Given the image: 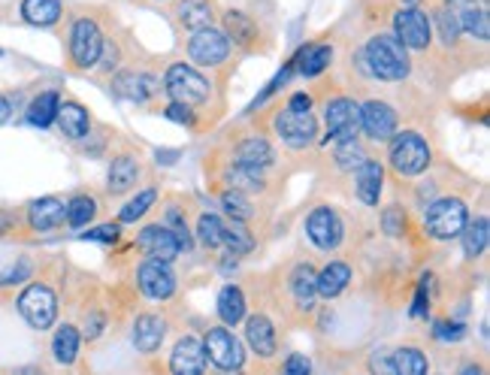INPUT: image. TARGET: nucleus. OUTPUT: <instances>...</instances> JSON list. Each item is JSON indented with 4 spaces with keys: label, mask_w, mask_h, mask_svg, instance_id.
I'll return each mask as SVG.
<instances>
[{
    "label": "nucleus",
    "mask_w": 490,
    "mask_h": 375,
    "mask_svg": "<svg viewBox=\"0 0 490 375\" xmlns=\"http://www.w3.org/2000/svg\"><path fill=\"white\" fill-rule=\"evenodd\" d=\"M179 21L191 30H203L212 21V4L209 0H182L179 4Z\"/></svg>",
    "instance_id": "f704fd0d"
},
{
    "label": "nucleus",
    "mask_w": 490,
    "mask_h": 375,
    "mask_svg": "<svg viewBox=\"0 0 490 375\" xmlns=\"http://www.w3.org/2000/svg\"><path fill=\"white\" fill-rule=\"evenodd\" d=\"M218 318L225 321L227 327H236L245 318V297H242V290L236 285L221 288V294H218Z\"/></svg>",
    "instance_id": "c756f323"
},
{
    "label": "nucleus",
    "mask_w": 490,
    "mask_h": 375,
    "mask_svg": "<svg viewBox=\"0 0 490 375\" xmlns=\"http://www.w3.org/2000/svg\"><path fill=\"white\" fill-rule=\"evenodd\" d=\"M273 160H275V151L264 136H249V140L240 143V149H236V167H242V170L249 173L264 175L266 167H273Z\"/></svg>",
    "instance_id": "6ab92c4d"
},
{
    "label": "nucleus",
    "mask_w": 490,
    "mask_h": 375,
    "mask_svg": "<svg viewBox=\"0 0 490 375\" xmlns=\"http://www.w3.org/2000/svg\"><path fill=\"white\" fill-rule=\"evenodd\" d=\"M203 355L209 357L218 370H240L242 366V346L227 327H212L203 339Z\"/></svg>",
    "instance_id": "9b49d317"
},
{
    "label": "nucleus",
    "mask_w": 490,
    "mask_h": 375,
    "mask_svg": "<svg viewBox=\"0 0 490 375\" xmlns=\"http://www.w3.org/2000/svg\"><path fill=\"white\" fill-rule=\"evenodd\" d=\"M448 6L454 10L461 30H466L470 37H478V40H487L490 19H487L485 4H478V0H448Z\"/></svg>",
    "instance_id": "f3484780"
},
{
    "label": "nucleus",
    "mask_w": 490,
    "mask_h": 375,
    "mask_svg": "<svg viewBox=\"0 0 490 375\" xmlns=\"http://www.w3.org/2000/svg\"><path fill=\"white\" fill-rule=\"evenodd\" d=\"M55 118H58L61 130H64L70 140H82V136H88L91 118H88V112H86V106H82V103H76V101L61 103Z\"/></svg>",
    "instance_id": "393cba45"
},
{
    "label": "nucleus",
    "mask_w": 490,
    "mask_h": 375,
    "mask_svg": "<svg viewBox=\"0 0 490 375\" xmlns=\"http://www.w3.org/2000/svg\"><path fill=\"white\" fill-rule=\"evenodd\" d=\"M288 110H294V112H309L312 110V97L309 94H294L288 101Z\"/></svg>",
    "instance_id": "5fc2aeb1"
},
{
    "label": "nucleus",
    "mask_w": 490,
    "mask_h": 375,
    "mask_svg": "<svg viewBox=\"0 0 490 375\" xmlns=\"http://www.w3.org/2000/svg\"><path fill=\"white\" fill-rule=\"evenodd\" d=\"M342 221L339 216L331 209V206H318L312 209V216L306 218V236L321 249V251H333L342 242Z\"/></svg>",
    "instance_id": "f8f14e48"
},
{
    "label": "nucleus",
    "mask_w": 490,
    "mask_h": 375,
    "mask_svg": "<svg viewBox=\"0 0 490 375\" xmlns=\"http://www.w3.org/2000/svg\"><path fill=\"white\" fill-rule=\"evenodd\" d=\"M52 355H55L58 363L70 366L76 357H79V330L73 324L58 327L55 339H52Z\"/></svg>",
    "instance_id": "7c9ffc66"
},
{
    "label": "nucleus",
    "mask_w": 490,
    "mask_h": 375,
    "mask_svg": "<svg viewBox=\"0 0 490 375\" xmlns=\"http://www.w3.org/2000/svg\"><path fill=\"white\" fill-rule=\"evenodd\" d=\"M28 221L34 231H55L67 221V203L61 200V197H40V200L30 203L28 209Z\"/></svg>",
    "instance_id": "a211bd4d"
},
{
    "label": "nucleus",
    "mask_w": 490,
    "mask_h": 375,
    "mask_svg": "<svg viewBox=\"0 0 490 375\" xmlns=\"http://www.w3.org/2000/svg\"><path fill=\"white\" fill-rule=\"evenodd\" d=\"M436 25H439V37L442 43L451 45L457 40V34H461V25H457V15L451 6H442V10H436Z\"/></svg>",
    "instance_id": "37998d69"
},
{
    "label": "nucleus",
    "mask_w": 490,
    "mask_h": 375,
    "mask_svg": "<svg viewBox=\"0 0 490 375\" xmlns=\"http://www.w3.org/2000/svg\"><path fill=\"white\" fill-rule=\"evenodd\" d=\"M282 375H312V363L303 355H290L282 366Z\"/></svg>",
    "instance_id": "09e8293b"
},
{
    "label": "nucleus",
    "mask_w": 490,
    "mask_h": 375,
    "mask_svg": "<svg viewBox=\"0 0 490 375\" xmlns=\"http://www.w3.org/2000/svg\"><path fill=\"white\" fill-rule=\"evenodd\" d=\"M164 333H167L164 318L140 315V318H136V324H134V346H136V351H143V355H151V351H158V346L164 342Z\"/></svg>",
    "instance_id": "5701e85b"
},
{
    "label": "nucleus",
    "mask_w": 490,
    "mask_h": 375,
    "mask_svg": "<svg viewBox=\"0 0 490 375\" xmlns=\"http://www.w3.org/2000/svg\"><path fill=\"white\" fill-rule=\"evenodd\" d=\"M158 88H160L158 79L149 73H121L116 79V94L127 97V101H136V103L149 101Z\"/></svg>",
    "instance_id": "b1692460"
},
{
    "label": "nucleus",
    "mask_w": 490,
    "mask_h": 375,
    "mask_svg": "<svg viewBox=\"0 0 490 375\" xmlns=\"http://www.w3.org/2000/svg\"><path fill=\"white\" fill-rule=\"evenodd\" d=\"M331 61H333V49H331V45H306V49L297 52V58L290 61V67L312 79V76L324 73L327 67H331Z\"/></svg>",
    "instance_id": "a878e982"
},
{
    "label": "nucleus",
    "mask_w": 490,
    "mask_h": 375,
    "mask_svg": "<svg viewBox=\"0 0 490 375\" xmlns=\"http://www.w3.org/2000/svg\"><path fill=\"white\" fill-rule=\"evenodd\" d=\"M394 37L405 49H427L433 40L430 19L415 6H403V10L394 12Z\"/></svg>",
    "instance_id": "9d476101"
},
{
    "label": "nucleus",
    "mask_w": 490,
    "mask_h": 375,
    "mask_svg": "<svg viewBox=\"0 0 490 375\" xmlns=\"http://www.w3.org/2000/svg\"><path fill=\"white\" fill-rule=\"evenodd\" d=\"M103 55V34L97 21L79 19L70 28V58L76 67H94Z\"/></svg>",
    "instance_id": "0eeeda50"
},
{
    "label": "nucleus",
    "mask_w": 490,
    "mask_h": 375,
    "mask_svg": "<svg viewBox=\"0 0 490 375\" xmlns=\"http://www.w3.org/2000/svg\"><path fill=\"white\" fill-rule=\"evenodd\" d=\"M390 167L400 175H418L430 167V145L415 130L390 136Z\"/></svg>",
    "instance_id": "f03ea898"
},
{
    "label": "nucleus",
    "mask_w": 490,
    "mask_h": 375,
    "mask_svg": "<svg viewBox=\"0 0 490 375\" xmlns=\"http://www.w3.org/2000/svg\"><path fill=\"white\" fill-rule=\"evenodd\" d=\"M19 312L34 330H49L58 315V297L45 285H28L19 297Z\"/></svg>",
    "instance_id": "39448f33"
},
{
    "label": "nucleus",
    "mask_w": 490,
    "mask_h": 375,
    "mask_svg": "<svg viewBox=\"0 0 490 375\" xmlns=\"http://www.w3.org/2000/svg\"><path fill=\"white\" fill-rule=\"evenodd\" d=\"M136 246H140L149 260H158V264H170L179 255V242H176V236L167 231L164 224H149L143 227L140 236H136Z\"/></svg>",
    "instance_id": "4468645a"
},
{
    "label": "nucleus",
    "mask_w": 490,
    "mask_h": 375,
    "mask_svg": "<svg viewBox=\"0 0 490 375\" xmlns=\"http://www.w3.org/2000/svg\"><path fill=\"white\" fill-rule=\"evenodd\" d=\"M82 240H94V242H116L118 240V227L116 224H101L94 231L82 233Z\"/></svg>",
    "instance_id": "3c124183"
},
{
    "label": "nucleus",
    "mask_w": 490,
    "mask_h": 375,
    "mask_svg": "<svg viewBox=\"0 0 490 375\" xmlns=\"http://www.w3.org/2000/svg\"><path fill=\"white\" fill-rule=\"evenodd\" d=\"M221 224H225V221L218 216L206 212V216H200V221H197V240H200L206 249H221Z\"/></svg>",
    "instance_id": "79ce46f5"
},
{
    "label": "nucleus",
    "mask_w": 490,
    "mask_h": 375,
    "mask_svg": "<svg viewBox=\"0 0 490 375\" xmlns=\"http://www.w3.org/2000/svg\"><path fill=\"white\" fill-rule=\"evenodd\" d=\"M275 134H279L282 143H288L290 149H303V145L315 143V134H318V121L312 112H294V110H282L275 116Z\"/></svg>",
    "instance_id": "1a4fd4ad"
},
{
    "label": "nucleus",
    "mask_w": 490,
    "mask_h": 375,
    "mask_svg": "<svg viewBox=\"0 0 490 375\" xmlns=\"http://www.w3.org/2000/svg\"><path fill=\"white\" fill-rule=\"evenodd\" d=\"M164 116L170 118V121H176V125H194V110L191 106H182V103H170L164 110Z\"/></svg>",
    "instance_id": "49530a36"
},
{
    "label": "nucleus",
    "mask_w": 490,
    "mask_h": 375,
    "mask_svg": "<svg viewBox=\"0 0 490 375\" xmlns=\"http://www.w3.org/2000/svg\"><path fill=\"white\" fill-rule=\"evenodd\" d=\"M167 231H170L176 236V242H179V249H191V231H188V224H185V218H182V212L179 209H167Z\"/></svg>",
    "instance_id": "c03bdc74"
},
{
    "label": "nucleus",
    "mask_w": 490,
    "mask_h": 375,
    "mask_svg": "<svg viewBox=\"0 0 490 375\" xmlns=\"http://www.w3.org/2000/svg\"><path fill=\"white\" fill-rule=\"evenodd\" d=\"M94 212H97L94 197H86V194L73 197V200L67 203V224H70V227H86L88 221L94 218Z\"/></svg>",
    "instance_id": "58836bf2"
},
{
    "label": "nucleus",
    "mask_w": 490,
    "mask_h": 375,
    "mask_svg": "<svg viewBox=\"0 0 490 375\" xmlns=\"http://www.w3.org/2000/svg\"><path fill=\"white\" fill-rule=\"evenodd\" d=\"M227 55H231V40H227L221 30L216 28H203L194 30L188 43V58L194 61L197 67H218L225 64Z\"/></svg>",
    "instance_id": "6e6552de"
},
{
    "label": "nucleus",
    "mask_w": 490,
    "mask_h": 375,
    "mask_svg": "<svg viewBox=\"0 0 490 375\" xmlns=\"http://www.w3.org/2000/svg\"><path fill=\"white\" fill-rule=\"evenodd\" d=\"M58 106H61V101H58L55 91H43L40 97H34V101H30L28 121L34 127H49L52 121H55V116H58Z\"/></svg>",
    "instance_id": "2f4dec72"
},
{
    "label": "nucleus",
    "mask_w": 490,
    "mask_h": 375,
    "mask_svg": "<svg viewBox=\"0 0 490 375\" xmlns=\"http://www.w3.org/2000/svg\"><path fill=\"white\" fill-rule=\"evenodd\" d=\"M158 200V191L155 188H145V191H140V194L130 200L125 209L118 212V221H125V224H130V221H136V218H143L145 212L151 209V203Z\"/></svg>",
    "instance_id": "a19ab883"
},
{
    "label": "nucleus",
    "mask_w": 490,
    "mask_h": 375,
    "mask_svg": "<svg viewBox=\"0 0 490 375\" xmlns=\"http://www.w3.org/2000/svg\"><path fill=\"white\" fill-rule=\"evenodd\" d=\"M170 370L173 375H203L206 370V355H203V342L194 336L176 342L173 355H170Z\"/></svg>",
    "instance_id": "dca6fc26"
},
{
    "label": "nucleus",
    "mask_w": 490,
    "mask_h": 375,
    "mask_svg": "<svg viewBox=\"0 0 490 375\" xmlns=\"http://www.w3.org/2000/svg\"><path fill=\"white\" fill-rule=\"evenodd\" d=\"M381 227H385L388 236H400L405 231V212L400 206H388V209L381 212Z\"/></svg>",
    "instance_id": "a18cd8bd"
},
{
    "label": "nucleus",
    "mask_w": 490,
    "mask_h": 375,
    "mask_svg": "<svg viewBox=\"0 0 490 375\" xmlns=\"http://www.w3.org/2000/svg\"><path fill=\"white\" fill-rule=\"evenodd\" d=\"M10 118V103H6V97H0V125Z\"/></svg>",
    "instance_id": "13d9d810"
},
{
    "label": "nucleus",
    "mask_w": 490,
    "mask_h": 375,
    "mask_svg": "<svg viewBox=\"0 0 490 375\" xmlns=\"http://www.w3.org/2000/svg\"><path fill=\"white\" fill-rule=\"evenodd\" d=\"M225 28H227V34H225L227 40L233 37V43H240V45H251L257 37V25L240 10H231L225 15Z\"/></svg>",
    "instance_id": "c9c22d12"
},
{
    "label": "nucleus",
    "mask_w": 490,
    "mask_h": 375,
    "mask_svg": "<svg viewBox=\"0 0 490 375\" xmlns=\"http://www.w3.org/2000/svg\"><path fill=\"white\" fill-rule=\"evenodd\" d=\"M28 275H30V264H28V260H19V264H15L10 273L0 275V285H19V281H25Z\"/></svg>",
    "instance_id": "8fccbe9b"
},
{
    "label": "nucleus",
    "mask_w": 490,
    "mask_h": 375,
    "mask_svg": "<svg viewBox=\"0 0 490 375\" xmlns=\"http://www.w3.org/2000/svg\"><path fill=\"white\" fill-rule=\"evenodd\" d=\"M461 375H485V370H481L478 363H470V366H463Z\"/></svg>",
    "instance_id": "bf43d9fd"
},
{
    "label": "nucleus",
    "mask_w": 490,
    "mask_h": 375,
    "mask_svg": "<svg viewBox=\"0 0 490 375\" xmlns=\"http://www.w3.org/2000/svg\"><path fill=\"white\" fill-rule=\"evenodd\" d=\"M366 151L363 145L357 140H342L336 143V167H342V170H357L361 164H366Z\"/></svg>",
    "instance_id": "4c0bfd02"
},
{
    "label": "nucleus",
    "mask_w": 490,
    "mask_h": 375,
    "mask_svg": "<svg viewBox=\"0 0 490 375\" xmlns=\"http://www.w3.org/2000/svg\"><path fill=\"white\" fill-rule=\"evenodd\" d=\"M221 249H227L231 255H249L255 249V240L240 221H225L221 224Z\"/></svg>",
    "instance_id": "72a5a7b5"
},
{
    "label": "nucleus",
    "mask_w": 490,
    "mask_h": 375,
    "mask_svg": "<svg viewBox=\"0 0 490 375\" xmlns=\"http://www.w3.org/2000/svg\"><path fill=\"white\" fill-rule=\"evenodd\" d=\"M245 339L255 355L260 357H273L275 355V327L266 315H251L245 324Z\"/></svg>",
    "instance_id": "412c9836"
},
{
    "label": "nucleus",
    "mask_w": 490,
    "mask_h": 375,
    "mask_svg": "<svg viewBox=\"0 0 490 375\" xmlns=\"http://www.w3.org/2000/svg\"><path fill=\"white\" fill-rule=\"evenodd\" d=\"M324 125H327L324 143L355 140V134L361 130V106L348 101V97H336L324 110Z\"/></svg>",
    "instance_id": "423d86ee"
},
{
    "label": "nucleus",
    "mask_w": 490,
    "mask_h": 375,
    "mask_svg": "<svg viewBox=\"0 0 490 375\" xmlns=\"http://www.w3.org/2000/svg\"><path fill=\"white\" fill-rule=\"evenodd\" d=\"M6 227H10V218H6V216H0V231H6Z\"/></svg>",
    "instance_id": "052dcab7"
},
{
    "label": "nucleus",
    "mask_w": 490,
    "mask_h": 375,
    "mask_svg": "<svg viewBox=\"0 0 490 375\" xmlns=\"http://www.w3.org/2000/svg\"><path fill=\"white\" fill-rule=\"evenodd\" d=\"M103 333V318L101 315H91V321H86V336L88 339H97Z\"/></svg>",
    "instance_id": "6e6d98bb"
},
{
    "label": "nucleus",
    "mask_w": 490,
    "mask_h": 375,
    "mask_svg": "<svg viewBox=\"0 0 490 375\" xmlns=\"http://www.w3.org/2000/svg\"><path fill=\"white\" fill-rule=\"evenodd\" d=\"M361 130L370 136V140L385 143L396 134V112L381 101L363 103L361 106Z\"/></svg>",
    "instance_id": "ddd939ff"
},
{
    "label": "nucleus",
    "mask_w": 490,
    "mask_h": 375,
    "mask_svg": "<svg viewBox=\"0 0 490 375\" xmlns=\"http://www.w3.org/2000/svg\"><path fill=\"white\" fill-rule=\"evenodd\" d=\"M140 179V164H136L130 155H118L110 167V191L112 194H125L136 185Z\"/></svg>",
    "instance_id": "c85d7f7f"
},
{
    "label": "nucleus",
    "mask_w": 490,
    "mask_h": 375,
    "mask_svg": "<svg viewBox=\"0 0 490 375\" xmlns=\"http://www.w3.org/2000/svg\"><path fill=\"white\" fill-rule=\"evenodd\" d=\"M436 336H439V339H461L463 336V324H445V321H442V324H436Z\"/></svg>",
    "instance_id": "603ef678"
},
{
    "label": "nucleus",
    "mask_w": 490,
    "mask_h": 375,
    "mask_svg": "<svg viewBox=\"0 0 490 375\" xmlns=\"http://www.w3.org/2000/svg\"><path fill=\"white\" fill-rule=\"evenodd\" d=\"M176 158H179V151H160L158 149V164H176Z\"/></svg>",
    "instance_id": "4d7b16f0"
},
{
    "label": "nucleus",
    "mask_w": 490,
    "mask_h": 375,
    "mask_svg": "<svg viewBox=\"0 0 490 375\" xmlns=\"http://www.w3.org/2000/svg\"><path fill=\"white\" fill-rule=\"evenodd\" d=\"M370 370H372V375H396L394 357L385 355V351H375V355L370 357Z\"/></svg>",
    "instance_id": "de8ad7c7"
},
{
    "label": "nucleus",
    "mask_w": 490,
    "mask_h": 375,
    "mask_svg": "<svg viewBox=\"0 0 490 375\" xmlns=\"http://www.w3.org/2000/svg\"><path fill=\"white\" fill-rule=\"evenodd\" d=\"M363 67L366 73L385 82H403L409 76V55L405 45L394 34H375L363 45Z\"/></svg>",
    "instance_id": "f257e3e1"
},
{
    "label": "nucleus",
    "mask_w": 490,
    "mask_h": 375,
    "mask_svg": "<svg viewBox=\"0 0 490 375\" xmlns=\"http://www.w3.org/2000/svg\"><path fill=\"white\" fill-rule=\"evenodd\" d=\"M164 91L173 97V103L197 106L209 97V82L188 64H173L164 76Z\"/></svg>",
    "instance_id": "20e7f679"
},
{
    "label": "nucleus",
    "mask_w": 490,
    "mask_h": 375,
    "mask_svg": "<svg viewBox=\"0 0 490 375\" xmlns=\"http://www.w3.org/2000/svg\"><path fill=\"white\" fill-rule=\"evenodd\" d=\"M348 281H351V270H348V264H342V260H333V264H327L321 273H315V290H318V297H324V300L339 297L342 290L348 288Z\"/></svg>",
    "instance_id": "4be33fe9"
},
{
    "label": "nucleus",
    "mask_w": 490,
    "mask_h": 375,
    "mask_svg": "<svg viewBox=\"0 0 490 375\" xmlns=\"http://www.w3.org/2000/svg\"><path fill=\"white\" fill-rule=\"evenodd\" d=\"M461 240H463V251H466V255H470V257L485 255L487 240H490V224H487V218H485V216H478L476 221H466V227H463Z\"/></svg>",
    "instance_id": "473e14b6"
},
{
    "label": "nucleus",
    "mask_w": 490,
    "mask_h": 375,
    "mask_svg": "<svg viewBox=\"0 0 490 375\" xmlns=\"http://www.w3.org/2000/svg\"><path fill=\"white\" fill-rule=\"evenodd\" d=\"M136 279H140L143 294L151 297V300H170L173 290H176V275L170 270V264L145 260V264L140 266V273H136Z\"/></svg>",
    "instance_id": "2eb2a0df"
},
{
    "label": "nucleus",
    "mask_w": 490,
    "mask_h": 375,
    "mask_svg": "<svg viewBox=\"0 0 490 375\" xmlns=\"http://www.w3.org/2000/svg\"><path fill=\"white\" fill-rule=\"evenodd\" d=\"M221 206H225L231 221H240V224L255 216V209H251L249 197H245L242 191H225V194H221Z\"/></svg>",
    "instance_id": "ea45409f"
},
{
    "label": "nucleus",
    "mask_w": 490,
    "mask_h": 375,
    "mask_svg": "<svg viewBox=\"0 0 490 375\" xmlns=\"http://www.w3.org/2000/svg\"><path fill=\"white\" fill-rule=\"evenodd\" d=\"M390 357H394V370H396V375H430V370H427L424 351L405 346V348H400L396 355H390Z\"/></svg>",
    "instance_id": "e433bc0d"
},
{
    "label": "nucleus",
    "mask_w": 490,
    "mask_h": 375,
    "mask_svg": "<svg viewBox=\"0 0 490 375\" xmlns=\"http://www.w3.org/2000/svg\"><path fill=\"white\" fill-rule=\"evenodd\" d=\"M290 294H294V303L300 306V309H312L315 306V270H312L309 264H300L294 266V273H290Z\"/></svg>",
    "instance_id": "bb28decb"
},
{
    "label": "nucleus",
    "mask_w": 490,
    "mask_h": 375,
    "mask_svg": "<svg viewBox=\"0 0 490 375\" xmlns=\"http://www.w3.org/2000/svg\"><path fill=\"white\" fill-rule=\"evenodd\" d=\"M466 221H470V216H466V203L457 200V197H442V200L430 203L424 227L433 240L445 242V240H457V236L463 233Z\"/></svg>",
    "instance_id": "7ed1b4c3"
},
{
    "label": "nucleus",
    "mask_w": 490,
    "mask_h": 375,
    "mask_svg": "<svg viewBox=\"0 0 490 375\" xmlns=\"http://www.w3.org/2000/svg\"><path fill=\"white\" fill-rule=\"evenodd\" d=\"M427 306H430V297H427V281H424L418 290V297H415V306H412V315H424Z\"/></svg>",
    "instance_id": "864d4df0"
},
{
    "label": "nucleus",
    "mask_w": 490,
    "mask_h": 375,
    "mask_svg": "<svg viewBox=\"0 0 490 375\" xmlns=\"http://www.w3.org/2000/svg\"><path fill=\"white\" fill-rule=\"evenodd\" d=\"M21 15L28 25L49 28L61 19V0H21Z\"/></svg>",
    "instance_id": "cd10ccee"
},
{
    "label": "nucleus",
    "mask_w": 490,
    "mask_h": 375,
    "mask_svg": "<svg viewBox=\"0 0 490 375\" xmlns=\"http://www.w3.org/2000/svg\"><path fill=\"white\" fill-rule=\"evenodd\" d=\"M381 188H385V170H381V164H375V160H366V164L357 167L355 191H357V197H361V203L379 206Z\"/></svg>",
    "instance_id": "aec40b11"
}]
</instances>
